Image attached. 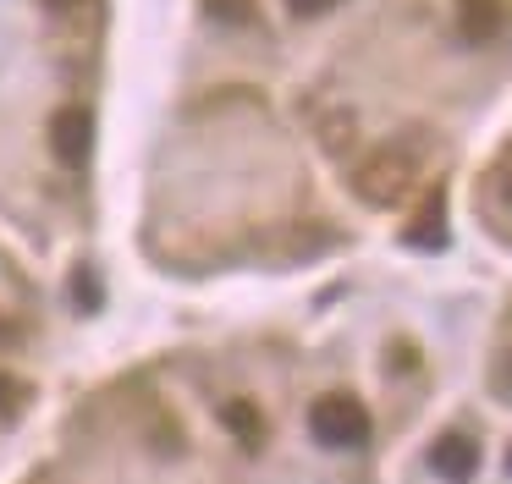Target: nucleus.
Wrapping results in <instances>:
<instances>
[{
    "label": "nucleus",
    "instance_id": "f257e3e1",
    "mask_svg": "<svg viewBox=\"0 0 512 484\" xmlns=\"http://www.w3.org/2000/svg\"><path fill=\"white\" fill-rule=\"evenodd\" d=\"M309 429H314V440L331 446V451H358L369 440V413H364L358 396L331 391V396H320V402L309 407Z\"/></svg>",
    "mask_w": 512,
    "mask_h": 484
},
{
    "label": "nucleus",
    "instance_id": "f03ea898",
    "mask_svg": "<svg viewBox=\"0 0 512 484\" xmlns=\"http://www.w3.org/2000/svg\"><path fill=\"white\" fill-rule=\"evenodd\" d=\"M408 176H413V154L408 149H380L375 160L358 171V193H364L369 204H391V198H402Z\"/></svg>",
    "mask_w": 512,
    "mask_h": 484
},
{
    "label": "nucleus",
    "instance_id": "7ed1b4c3",
    "mask_svg": "<svg viewBox=\"0 0 512 484\" xmlns=\"http://www.w3.org/2000/svg\"><path fill=\"white\" fill-rule=\"evenodd\" d=\"M430 468L441 473L446 484H474V473H479V446L452 429V435H441V440L430 446Z\"/></svg>",
    "mask_w": 512,
    "mask_h": 484
},
{
    "label": "nucleus",
    "instance_id": "20e7f679",
    "mask_svg": "<svg viewBox=\"0 0 512 484\" xmlns=\"http://www.w3.org/2000/svg\"><path fill=\"white\" fill-rule=\"evenodd\" d=\"M89 132H94L89 110L67 105V110H56V121H50V149H56L67 165H78L83 154H89Z\"/></svg>",
    "mask_w": 512,
    "mask_h": 484
},
{
    "label": "nucleus",
    "instance_id": "39448f33",
    "mask_svg": "<svg viewBox=\"0 0 512 484\" xmlns=\"http://www.w3.org/2000/svg\"><path fill=\"white\" fill-rule=\"evenodd\" d=\"M507 22V6L501 0H457V28H463L468 44H490Z\"/></svg>",
    "mask_w": 512,
    "mask_h": 484
},
{
    "label": "nucleus",
    "instance_id": "423d86ee",
    "mask_svg": "<svg viewBox=\"0 0 512 484\" xmlns=\"http://www.w3.org/2000/svg\"><path fill=\"white\" fill-rule=\"evenodd\" d=\"M221 418H226V429L243 440V451H259V446H265V413H259V402L237 396V402H226Z\"/></svg>",
    "mask_w": 512,
    "mask_h": 484
},
{
    "label": "nucleus",
    "instance_id": "0eeeda50",
    "mask_svg": "<svg viewBox=\"0 0 512 484\" xmlns=\"http://www.w3.org/2000/svg\"><path fill=\"white\" fill-rule=\"evenodd\" d=\"M408 242H413V248H441V242H446V231H441V193H430V204H424L419 220H413Z\"/></svg>",
    "mask_w": 512,
    "mask_h": 484
},
{
    "label": "nucleus",
    "instance_id": "6e6552de",
    "mask_svg": "<svg viewBox=\"0 0 512 484\" xmlns=\"http://www.w3.org/2000/svg\"><path fill=\"white\" fill-rule=\"evenodd\" d=\"M210 11L226 22H248V0H210Z\"/></svg>",
    "mask_w": 512,
    "mask_h": 484
},
{
    "label": "nucleus",
    "instance_id": "1a4fd4ad",
    "mask_svg": "<svg viewBox=\"0 0 512 484\" xmlns=\"http://www.w3.org/2000/svg\"><path fill=\"white\" fill-rule=\"evenodd\" d=\"M292 11H298V17H325V11L331 6H342V0H287Z\"/></svg>",
    "mask_w": 512,
    "mask_h": 484
},
{
    "label": "nucleus",
    "instance_id": "9d476101",
    "mask_svg": "<svg viewBox=\"0 0 512 484\" xmlns=\"http://www.w3.org/2000/svg\"><path fill=\"white\" fill-rule=\"evenodd\" d=\"M490 380H496V396H507V402H512V352L496 363V374H490Z\"/></svg>",
    "mask_w": 512,
    "mask_h": 484
},
{
    "label": "nucleus",
    "instance_id": "9b49d317",
    "mask_svg": "<svg viewBox=\"0 0 512 484\" xmlns=\"http://www.w3.org/2000/svg\"><path fill=\"white\" fill-rule=\"evenodd\" d=\"M50 11H67V6H78V0H45Z\"/></svg>",
    "mask_w": 512,
    "mask_h": 484
},
{
    "label": "nucleus",
    "instance_id": "f8f14e48",
    "mask_svg": "<svg viewBox=\"0 0 512 484\" xmlns=\"http://www.w3.org/2000/svg\"><path fill=\"white\" fill-rule=\"evenodd\" d=\"M501 198H507V204H512V176H507V182H501Z\"/></svg>",
    "mask_w": 512,
    "mask_h": 484
},
{
    "label": "nucleus",
    "instance_id": "ddd939ff",
    "mask_svg": "<svg viewBox=\"0 0 512 484\" xmlns=\"http://www.w3.org/2000/svg\"><path fill=\"white\" fill-rule=\"evenodd\" d=\"M507 468H512V451H507Z\"/></svg>",
    "mask_w": 512,
    "mask_h": 484
}]
</instances>
